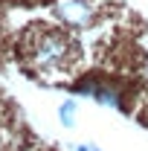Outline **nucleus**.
I'll return each instance as SVG.
<instances>
[{"label": "nucleus", "instance_id": "1", "mask_svg": "<svg viewBox=\"0 0 148 151\" xmlns=\"http://www.w3.org/2000/svg\"><path fill=\"white\" fill-rule=\"evenodd\" d=\"M70 55V38L61 35V32H52L50 26H44V32H35L32 35V44H29V58L38 70H55L61 67Z\"/></svg>", "mask_w": 148, "mask_h": 151}, {"label": "nucleus", "instance_id": "2", "mask_svg": "<svg viewBox=\"0 0 148 151\" xmlns=\"http://www.w3.org/2000/svg\"><path fill=\"white\" fill-rule=\"evenodd\" d=\"M55 12H58V18L64 23H70V26H87L93 20V6L87 0H64V3L55 6Z\"/></svg>", "mask_w": 148, "mask_h": 151}, {"label": "nucleus", "instance_id": "3", "mask_svg": "<svg viewBox=\"0 0 148 151\" xmlns=\"http://www.w3.org/2000/svg\"><path fill=\"white\" fill-rule=\"evenodd\" d=\"M78 90H81V93H87V96H93V99H96V102H102V105L119 108V93H116V87L96 84V81H84V84H78Z\"/></svg>", "mask_w": 148, "mask_h": 151}, {"label": "nucleus", "instance_id": "4", "mask_svg": "<svg viewBox=\"0 0 148 151\" xmlns=\"http://www.w3.org/2000/svg\"><path fill=\"white\" fill-rule=\"evenodd\" d=\"M58 116H61V122L70 128V125H75V102L73 99H67L61 108H58Z\"/></svg>", "mask_w": 148, "mask_h": 151}, {"label": "nucleus", "instance_id": "5", "mask_svg": "<svg viewBox=\"0 0 148 151\" xmlns=\"http://www.w3.org/2000/svg\"><path fill=\"white\" fill-rule=\"evenodd\" d=\"M73 151H99V148H96V145H75Z\"/></svg>", "mask_w": 148, "mask_h": 151}]
</instances>
